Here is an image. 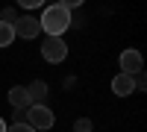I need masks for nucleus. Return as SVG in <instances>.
I'll return each instance as SVG.
<instances>
[{"mask_svg":"<svg viewBox=\"0 0 147 132\" xmlns=\"http://www.w3.org/2000/svg\"><path fill=\"white\" fill-rule=\"evenodd\" d=\"M38 27L47 32V35H53V38H62V32L68 27H74V18H71V12L65 3H53V6H47L41 12V18H38Z\"/></svg>","mask_w":147,"mask_h":132,"instance_id":"f257e3e1","label":"nucleus"},{"mask_svg":"<svg viewBox=\"0 0 147 132\" xmlns=\"http://www.w3.org/2000/svg\"><path fill=\"white\" fill-rule=\"evenodd\" d=\"M24 117H27L24 123H30L35 132H38V129H50V126H53V112L47 109L44 103H35V106H30V109L24 112Z\"/></svg>","mask_w":147,"mask_h":132,"instance_id":"f03ea898","label":"nucleus"},{"mask_svg":"<svg viewBox=\"0 0 147 132\" xmlns=\"http://www.w3.org/2000/svg\"><path fill=\"white\" fill-rule=\"evenodd\" d=\"M41 56L47 59V62L59 65V62H65V56H68V44H65L62 38H53V35H47L44 44H41Z\"/></svg>","mask_w":147,"mask_h":132,"instance_id":"7ed1b4c3","label":"nucleus"},{"mask_svg":"<svg viewBox=\"0 0 147 132\" xmlns=\"http://www.w3.org/2000/svg\"><path fill=\"white\" fill-rule=\"evenodd\" d=\"M12 29H15V38H35V35L41 32V27H38V18H32V15H24V18H18Z\"/></svg>","mask_w":147,"mask_h":132,"instance_id":"20e7f679","label":"nucleus"},{"mask_svg":"<svg viewBox=\"0 0 147 132\" xmlns=\"http://www.w3.org/2000/svg\"><path fill=\"white\" fill-rule=\"evenodd\" d=\"M141 65H144V59H141L138 50H124L121 53V74L136 76V74H141Z\"/></svg>","mask_w":147,"mask_h":132,"instance_id":"39448f33","label":"nucleus"},{"mask_svg":"<svg viewBox=\"0 0 147 132\" xmlns=\"http://www.w3.org/2000/svg\"><path fill=\"white\" fill-rule=\"evenodd\" d=\"M9 103H12V109L27 112L30 106H32L30 94H27V85H12V88H9Z\"/></svg>","mask_w":147,"mask_h":132,"instance_id":"423d86ee","label":"nucleus"},{"mask_svg":"<svg viewBox=\"0 0 147 132\" xmlns=\"http://www.w3.org/2000/svg\"><path fill=\"white\" fill-rule=\"evenodd\" d=\"M112 91L118 94V97H129V94L136 91V79H132L129 74H118L112 79Z\"/></svg>","mask_w":147,"mask_h":132,"instance_id":"0eeeda50","label":"nucleus"},{"mask_svg":"<svg viewBox=\"0 0 147 132\" xmlns=\"http://www.w3.org/2000/svg\"><path fill=\"white\" fill-rule=\"evenodd\" d=\"M27 94H30L32 106H35V103H41V100L47 97V82H44V79H35V82H30V85H27Z\"/></svg>","mask_w":147,"mask_h":132,"instance_id":"6e6552de","label":"nucleus"},{"mask_svg":"<svg viewBox=\"0 0 147 132\" xmlns=\"http://www.w3.org/2000/svg\"><path fill=\"white\" fill-rule=\"evenodd\" d=\"M12 41H15V29H12V23L0 21V47H9Z\"/></svg>","mask_w":147,"mask_h":132,"instance_id":"1a4fd4ad","label":"nucleus"},{"mask_svg":"<svg viewBox=\"0 0 147 132\" xmlns=\"http://www.w3.org/2000/svg\"><path fill=\"white\" fill-rule=\"evenodd\" d=\"M91 129H94V123L88 117H77V121H74V132H91Z\"/></svg>","mask_w":147,"mask_h":132,"instance_id":"9d476101","label":"nucleus"},{"mask_svg":"<svg viewBox=\"0 0 147 132\" xmlns=\"http://www.w3.org/2000/svg\"><path fill=\"white\" fill-rule=\"evenodd\" d=\"M0 21H3V23H12V27H15V21H18V12L12 9V6H6V9H3V18H0Z\"/></svg>","mask_w":147,"mask_h":132,"instance_id":"9b49d317","label":"nucleus"},{"mask_svg":"<svg viewBox=\"0 0 147 132\" xmlns=\"http://www.w3.org/2000/svg\"><path fill=\"white\" fill-rule=\"evenodd\" d=\"M6 132H35L30 123H24V121H18V123H12V126H6Z\"/></svg>","mask_w":147,"mask_h":132,"instance_id":"f8f14e48","label":"nucleus"},{"mask_svg":"<svg viewBox=\"0 0 147 132\" xmlns=\"http://www.w3.org/2000/svg\"><path fill=\"white\" fill-rule=\"evenodd\" d=\"M21 6H24V9H38L41 0H21Z\"/></svg>","mask_w":147,"mask_h":132,"instance_id":"ddd939ff","label":"nucleus"},{"mask_svg":"<svg viewBox=\"0 0 147 132\" xmlns=\"http://www.w3.org/2000/svg\"><path fill=\"white\" fill-rule=\"evenodd\" d=\"M0 132H6V123H3V117H0Z\"/></svg>","mask_w":147,"mask_h":132,"instance_id":"4468645a","label":"nucleus"}]
</instances>
